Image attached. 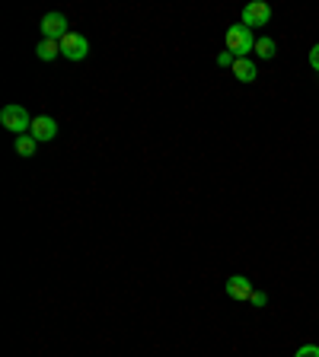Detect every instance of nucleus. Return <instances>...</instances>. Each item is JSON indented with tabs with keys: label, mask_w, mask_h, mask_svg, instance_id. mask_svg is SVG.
Returning <instances> with one entry per match:
<instances>
[{
	"label": "nucleus",
	"mask_w": 319,
	"mask_h": 357,
	"mask_svg": "<svg viewBox=\"0 0 319 357\" xmlns=\"http://www.w3.org/2000/svg\"><path fill=\"white\" fill-rule=\"evenodd\" d=\"M223 38H227V52H233L237 58H249V52H255V42H259V38L253 36V29L243 26V22L230 26Z\"/></svg>",
	"instance_id": "f257e3e1"
},
{
	"label": "nucleus",
	"mask_w": 319,
	"mask_h": 357,
	"mask_svg": "<svg viewBox=\"0 0 319 357\" xmlns=\"http://www.w3.org/2000/svg\"><path fill=\"white\" fill-rule=\"evenodd\" d=\"M0 125L7 128V131H13L16 137L32 131V119L22 105H3V112H0Z\"/></svg>",
	"instance_id": "f03ea898"
},
{
	"label": "nucleus",
	"mask_w": 319,
	"mask_h": 357,
	"mask_svg": "<svg viewBox=\"0 0 319 357\" xmlns=\"http://www.w3.org/2000/svg\"><path fill=\"white\" fill-rule=\"evenodd\" d=\"M38 26H42V38H52V42H61V38L71 32V22H67V16L58 13V10H54V13H45Z\"/></svg>",
	"instance_id": "7ed1b4c3"
},
{
	"label": "nucleus",
	"mask_w": 319,
	"mask_h": 357,
	"mask_svg": "<svg viewBox=\"0 0 319 357\" xmlns=\"http://www.w3.org/2000/svg\"><path fill=\"white\" fill-rule=\"evenodd\" d=\"M89 54V42L80 36V32H67L64 38H61V58L67 61H83Z\"/></svg>",
	"instance_id": "20e7f679"
},
{
	"label": "nucleus",
	"mask_w": 319,
	"mask_h": 357,
	"mask_svg": "<svg viewBox=\"0 0 319 357\" xmlns=\"http://www.w3.org/2000/svg\"><path fill=\"white\" fill-rule=\"evenodd\" d=\"M268 22H272V7L265 0H253V3L243 7V26L255 29V26H268Z\"/></svg>",
	"instance_id": "39448f33"
},
{
	"label": "nucleus",
	"mask_w": 319,
	"mask_h": 357,
	"mask_svg": "<svg viewBox=\"0 0 319 357\" xmlns=\"http://www.w3.org/2000/svg\"><path fill=\"white\" fill-rule=\"evenodd\" d=\"M223 290H227V297H230V300H253V294H255L253 281H249L246 275L227 278V281H223Z\"/></svg>",
	"instance_id": "423d86ee"
},
{
	"label": "nucleus",
	"mask_w": 319,
	"mask_h": 357,
	"mask_svg": "<svg viewBox=\"0 0 319 357\" xmlns=\"http://www.w3.org/2000/svg\"><path fill=\"white\" fill-rule=\"evenodd\" d=\"M32 137H36L38 144L42 141H52L54 134H58V121L54 119H48V115H38V119H32Z\"/></svg>",
	"instance_id": "0eeeda50"
},
{
	"label": "nucleus",
	"mask_w": 319,
	"mask_h": 357,
	"mask_svg": "<svg viewBox=\"0 0 319 357\" xmlns=\"http://www.w3.org/2000/svg\"><path fill=\"white\" fill-rule=\"evenodd\" d=\"M233 77H237L239 83H253L255 77H259V70H255V64L249 58H237V64H233Z\"/></svg>",
	"instance_id": "6e6552de"
},
{
	"label": "nucleus",
	"mask_w": 319,
	"mask_h": 357,
	"mask_svg": "<svg viewBox=\"0 0 319 357\" xmlns=\"http://www.w3.org/2000/svg\"><path fill=\"white\" fill-rule=\"evenodd\" d=\"M36 147H38V141L32 137V134H20V137H16V144H13V150L20 156H26V160H29V156H36Z\"/></svg>",
	"instance_id": "1a4fd4ad"
},
{
	"label": "nucleus",
	"mask_w": 319,
	"mask_h": 357,
	"mask_svg": "<svg viewBox=\"0 0 319 357\" xmlns=\"http://www.w3.org/2000/svg\"><path fill=\"white\" fill-rule=\"evenodd\" d=\"M36 54H38V61H54L61 54V42L42 38V42H38V48H36Z\"/></svg>",
	"instance_id": "9d476101"
},
{
	"label": "nucleus",
	"mask_w": 319,
	"mask_h": 357,
	"mask_svg": "<svg viewBox=\"0 0 319 357\" xmlns=\"http://www.w3.org/2000/svg\"><path fill=\"white\" fill-rule=\"evenodd\" d=\"M275 52H278V45H275V38H268V36H262L259 42H255V54L259 58H275Z\"/></svg>",
	"instance_id": "9b49d317"
},
{
	"label": "nucleus",
	"mask_w": 319,
	"mask_h": 357,
	"mask_svg": "<svg viewBox=\"0 0 319 357\" xmlns=\"http://www.w3.org/2000/svg\"><path fill=\"white\" fill-rule=\"evenodd\" d=\"M217 64H221V67H233V64H237V54H233V52H221V54H217Z\"/></svg>",
	"instance_id": "f8f14e48"
},
{
	"label": "nucleus",
	"mask_w": 319,
	"mask_h": 357,
	"mask_svg": "<svg viewBox=\"0 0 319 357\" xmlns=\"http://www.w3.org/2000/svg\"><path fill=\"white\" fill-rule=\"evenodd\" d=\"M294 357H319V344H304V348H297Z\"/></svg>",
	"instance_id": "ddd939ff"
},
{
	"label": "nucleus",
	"mask_w": 319,
	"mask_h": 357,
	"mask_svg": "<svg viewBox=\"0 0 319 357\" xmlns=\"http://www.w3.org/2000/svg\"><path fill=\"white\" fill-rule=\"evenodd\" d=\"M310 67H313V70H319V42L310 48Z\"/></svg>",
	"instance_id": "4468645a"
},
{
	"label": "nucleus",
	"mask_w": 319,
	"mask_h": 357,
	"mask_svg": "<svg viewBox=\"0 0 319 357\" xmlns=\"http://www.w3.org/2000/svg\"><path fill=\"white\" fill-rule=\"evenodd\" d=\"M249 303H253V306H265V303H268V297H265V294H262V290H255V294H253V300H249Z\"/></svg>",
	"instance_id": "2eb2a0df"
}]
</instances>
